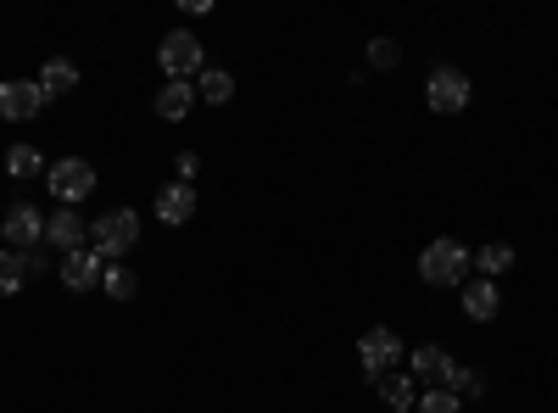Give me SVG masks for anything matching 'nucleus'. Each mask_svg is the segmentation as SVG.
Masks as SVG:
<instances>
[{"instance_id": "nucleus-5", "label": "nucleus", "mask_w": 558, "mask_h": 413, "mask_svg": "<svg viewBox=\"0 0 558 413\" xmlns=\"http://www.w3.org/2000/svg\"><path fill=\"white\" fill-rule=\"evenodd\" d=\"M45 185H51V196L62 207H78L89 191H96V168H89L84 157H62V162L45 168Z\"/></svg>"}, {"instance_id": "nucleus-18", "label": "nucleus", "mask_w": 558, "mask_h": 413, "mask_svg": "<svg viewBox=\"0 0 558 413\" xmlns=\"http://www.w3.org/2000/svg\"><path fill=\"white\" fill-rule=\"evenodd\" d=\"M101 291H107L112 302H134V291H140L134 268H123V263H107V274H101Z\"/></svg>"}, {"instance_id": "nucleus-1", "label": "nucleus", "mask_w": 558, "mask_h": 413, "mask_svg": "<svg viewBox=\"0 0 558 413\" xmlns=\"http://www.w3.org/2000/svg\"><path fill=\"white\" fill-rule=\"evenodd\" d=\"M134 241H140V212L134 207H112L89 223V252L101 263H118L123 252H134Z\"/></svg>"}, {"instance_id": "nucleus-19", "label": "nucleus", "mask_w": 558, "mask_h": 413, "mask_svg": "<svg viewBox=\"0 0 558 413\" xmlns=\"http://www.w3.org/2000/svg\"><path fill=\"white\" fill-rule=\"evenodd\" d=\"M196 96H202V101H213V107H223L229 96H235V78H229L223 68H207V73L196 78Z\"/></svg>"}, {"instance_id": "nucleus-26", "label": "nucleus", "mask_w": 558, "mask_h": 413, "mask_svg": "<svg viewBox=\"0 0 558 413\" xmlns=\"http://www.w3.org/2000/svg\"><path fill=\"white\" fill-rule=\"evenodd\" d=\"M458 391H470V397H481V391H486V380H481L475 369H463V380H458Z\"/></svg>"}, {"instance_id": "nucleus-4", "label": "nucleus", "mask_w": 558, "mask_h": 413, "mask_svg": "<svg viewBox=\"0 0 558 413\" xmlns=\"http://www.w3.org/2000/svg\"><path fill=\"white\" fill-rule=\"evenodd\" d=\"M357 357H363V380H375V386H380V380L391 375V363L408 357V352H402V336H397V330L375 325V330H363V336H357Z\"/></svg>"}, {"instance_id": "nucleus-9", "label": "nucleus", "mask_w": 558, "mask_h": 413, "mask_svg": "<svg viewBox=\"0 0 558 413\" xmlns=\"http://www.w3.org/2000/svg\"><path fill=\"white\" fill-rule=\"evenodd\" d=\"M39 112H45L39 78H7V84H0V118H7V123H28Z\"/></svg>"}, {"instance_id": "nucleus-6", "label": "nucleus", "mask_w": 558, "mask_h": 413, "mask_svg": "<svg viewBox=\"0 0 558 413\" xmlns=\"http://www.w3.org/2000/svg\"><path fill=\"white\" fill-rule=\"evenodd\" d=\"M0 241H7V252H34L45 241V212L34 202H12L7 223H0Z\"/></svg>"}, {"instance_id": "nucleus-3", "label": "nucleus", "mask_w": 558, "mask_h": 413, "mask_svg": "<svg viewBox=\"0 0 558 413\" xmlns=\"http://www.w3.org/2000/svg\"><path fill=\"white\" fill-rule=\"evenodd\" d=\"M463 274H470V252H463V241H430L425 252H418V280L425 286H458Z\"/></svg>"}, {"instance_id": "nucleus-23", "label": "nucleus", "mask_w": 558, "mask_h": 413, "mask_svg": "<svg viewBox=\"0 0 558 413\" xmlns=\"http://www.w3.org/2000/svg\"><path fill=\"white\" fill-rule=\"evenodd\" d=\"M397 62H402V45H397V39H386V34H380V39H368V68L391 73Z\"/></svg>"}, {"instance_id": "nucleus-22", "label": "nucleus", "mask_w": 558, "mask_h": 413, "mask_svg": "<svg viewBox=\"0 0 558 413\" xmlns=\"http://www.w3.org/2000/svg\"><path fill=\"white\" fill-rule=\"evenodd\" d=\"M463 402H458V391H447V386H430V391H418V402H413V413H458Z\"/></svg>"}, {"instance_id": "nucleus-7", "label": "nucleus", "mask_w": 558, "mask_h": 413, "mask_svg": "<svg viewBox=\"0 0 558 413\" xmlns=\"http://www.w3.org/2000/svg\"><path fill=\"white\" fill-rule=\"evenodd\" d=\"M470 78H463L458 68H436L430 78H425V101H430V112H441V118H452V112H463L470 107Z\"/></svg>"}, {"instance_id": "nucleus-24", "label": "nucleus", "mask_w": 558, "mask_h": 413, "mask_svg": "<svg viewBox=\"0 0 558 413\" xmlns=\"http://www.w3.org/2000/svg\"><path fill=\"white\" fill-rule=\"evenodd\" d=\"M23 274H28V280H39V274H51V257H45L39 246H34V252H23Z\"/></svg>"}, {"instance_id": "nucleus-8", "label": "nucleus", "mask_w": 558, "mask_h": 413, "mask_svg": "<svg viewBox=\"0 0 558 413\" xmlns=\"http://www.w3.org/2000/svg\"><path fill=\"white\" fill-rule=\"evenodd\" d=\"M408 375H413V380H430V386L458 391V380H463V363H458V357H447L441 347H413V357H408Z\"/></svg>"}, {"instance_id": "nucleus-15", "label": "nucleus", "mask_w": 558, "mask_h": 413, "mask_svg": "<svg viewBox=\"0 0 558 413\" xmlns=\"http://www.w3.org/2000/svg\"><path fill=\"white\" fill-rule=\"evenodd\" d=\"M39 89H45V101H51V96H73V89H78V68L68 57H51L39 68Z\"/></svg>"}, {"instance_id": "nucleus-21", "label": "nucleus", "mask_w": 558, "mask_h": 413, "mask_svg": "<svg viewBox=\"0 0 558 413\" xmlns=\"http://www.w3.org/2000/svg\"><path fill=\"white\" fill-rule=\"evenodd\" d=\"M28 286V274H23V252H0V296H17Z\"/></svg>"}, {"instance_id": "nucleus-16", "label": "nucleus", "mask_w": 558, "mask_h": 413, "mask_svg": "<svg viewBox=\"0 0 558 413\" xmlns=\"http://www.w3.org/2000/svg\"><path fill=\"white\" fill-rule=\"evenodd\" d=\"M470 263L481 268V280H497V274H508V268H514V246L492 241V246H481V252H475Z\"/></svg>"}, {"instance_id": "nucleus-14", "label": "nucleus", "mask_w": 558, "mask_h": 413, "mask_svg": "<svg viewBox=\"0 0 558 413\" xmlns=\"http://www.w3.org/2000/svg\"><path fill=\"white\" fill-rule=\"evenodd\" d=\"M191 107H196V84H179V78H168V84L157 89V118H162V123L191 118Z\"/></svg>"}, {"instance_id": "nucleus-13", "label": "nucleus", "mask_w": 558, "mask_h": 413, "mask_svg": "<svg viewBox=\"0 0 558 413\" xmlns=\"http://www.w3.org/2000/svg\"><path fill=\"white\" fill-rule=\"evenodd\" d=\"M463 313L475 318V325H492L502 313V296H497V280H470L463 286Z\"/></svg>"}, {"instance_id": "nucleus-17", "label": "nucleus", "mask_w": 558, "mask_h": 413, "mask_svg": "<svg viewBox=\"0 0 558 413\" xmlns=\"http://www.w3.org/2000/svg\"><path fill=\"white\" fill-rule=\"evenodd\" d=\"M380 402H386L391 413H408V408L418 402V391H413V375H386V380H380Z\"/></svg>"}, {"instance_id": "nucleus-10", "label": "nucleus", "mask_w": 558, "mask_h": 413, "mask_svg": "<svg viewBox=\"0 0 558 413\" xmlns=\"http://www.w3.org/2000/svg\"><path fill=\"white\" fill-rule=\"evenodd\" d=\"M45 246H57L62 257L68 252H84L89 246V218H78L73 207H57L51 218H45Z\"/></svg>"}, {"instance_id": "nucleus-12", "label": "nucleus", "mask_w": 558, "mask_h": 413, "mask_svg": "<svg viewBox=\"0 0 558 413\" xmlns=\"http://www.w3.org/2000/svg\"><path fill=\"white\" fill-rule=\"evenodd\" d=\"M191 218H196V191L184 185V179L157 191V223H191Z\"/></svg>"}, {"instance_id": "nucleus-11", "label": "nucleus", "mask_w": 558, "mask_h": 413, "mask_svg": "<svg viewBox=\"0 0 558 413\" xmlns=\"http://www.w3.org/2000/svg\"><path fill=\"white\" fill-rule=\"evenodd\" d=\"M101 274H107V263L89 252V246L62 257V286H68V291H96V286H101Z\"/></svg>"}, {"instance_id": "nucleus-20", "label": "nucleus", "mask_w": 558, "mask_h": 413, "mask_svg": "<svg viewBox=\"0 0 558 413\" xmlns=\"http://www.w3.org/2000/svg\"><path fill=\"white\" fill-rule=\"evenodd\" d=\"M7 173H12V179H39V173H45L39 146H12V151H7Z\"/></svg>"}, {"instance_id": "nucleus-25", "label": "nucleus", "mask_w": 558, "mask_h": 413, "mask_svg": "<svg viewBox=\"0 0 558 413\" xmlns=\"http://www.w3.org/2000/svg\"><path fill=\"white\" fill-rule=\"evenodd\" d=\"M196 168H202V162H196V151H179V179H184V185L196 179Z\"/></svg>"}, {"instance_id": "nucleus-2", "label": "nucleus", "mask_w": 558, "mask_h": 413, "mask_svg": "<svg viewBox=\"0 0 558 413\" xmlns=\"http://www.w3.org/2000/svg\"><path fill=\"white\" fill-rule=\"evenodd\" d=\"M157 62H162V73H168V78H179V84H191V78H202V73H207V51H202V39H196L191 28L162 34Z\"/></svg>"}]
</instances>
